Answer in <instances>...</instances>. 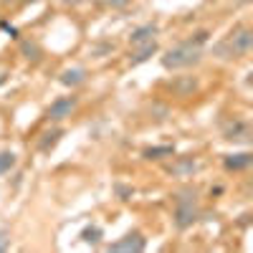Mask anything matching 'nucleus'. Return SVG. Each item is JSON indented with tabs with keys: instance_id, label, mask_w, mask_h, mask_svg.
Listing matches in <instances>:
<instances>
[{
	"instance_id": "obj_9",
	"label": "nucleus",
	"mask_w": 253,
	"mask_h": 253,
	"mask_svg": "<svg viewBox=\"0 0 253 253\" xmlns=\"http://www.w3.org/2000/svg\"><path fill=\"white\" fill-rule=\"evenodd\" d=\"M167 175H172V177H193L198 172V160L195 157H175L172 155V162L165 167Z\"/></svg>"
},
{
	"instance_id": "obj_20",
	"label": "nucleus",
	"mask_w": 253,
	"mask_h": 253,
	"mask_svg": "<svg viewBox=\"0 0 253 253\" xmlns=\"http://www.w3.org/2000/svg\"><path fill=\"white\" fill-rule=\"evenodd\" d=\"M129 3H132V0H107V5H109V8H114V10H122V8L129 5Z\"/></svg>"
},
{
	"instance_id": "obj_21",
	"label": "nucleus",
	"mask_w": 253,
	"mask_h": 253,
	"mask_svg": "<svg viewBox=\"0 0 253 253\" xmlns=\"http://www.w3.org/2000/svg\"><path fill=\"white\" fill-rule=\"evenodd\" d=\"M20 5V0H0V8H15Z\"/></svg>"
},
{
	"instance_id": "obj_12",
	"label": "nucleus",
	"mask_w": 253,
	"mask_h": 253,
	"mask_svg": "<svg viewBox=\"0 0 253 253\" xmlns=\"http://www.w3.org/2000/svg\"><path fill=\"white\" fill-rule=\"evenodd\" d=\"M253 165V155L251 152H236V155H225L223 157V170L225 172H246Z\"/></svg>"
},
{
	"instance_id": "obj_19",
	"label": "nucleus",
	"mask_w": 253,
	"mask_h": 253,
	"mask_svg": "<svg viewBox=\"0 0 253 253\" xmlns=\"http://www.w3.org/2000/svg\"><path fill=\"white\" fill-rule=\"evenodd\" d=\"M117 193H119V200H129L134 195V187H124V185H117Z\"/></svg>"
},
{
	"instance_id": "obj_15",
	"label": "nucleus",
	"mask_w": 253,
	"mask_h": 253,
	"mask_svg": "<svg viewBox=\"0 0 253 253\" xmlns=\"http://www.w3.org/2000/svg\"><path fill=\"white\" fill-rule=\"evenodd\" d=\"M20 53H23V58H26V61L38 63V61H41V56H43V48H41V46L36 43V41L26 38V41H20Z\"/></svg>"
},
{
	"instance_id": "obj_4",
	"label": "nucleus",
	"mask_w": 253,
	"mask_h": 253,
	"mask_svg": "<svg viewBox=\"0 0 253 253\" xmlns=\"http://www.w3.org/2000/svg\"><path fill=\"white\" fill-rule=\"evenodd\" d=\"M79 109V96L69 94V96H58L51 101V107L46 109V119L51 124H58V122H66L69 117H74Z\"/></svg>"
},
{
	"instance_id": "obj_5",
	"label": "nucleus",
	"mask_w": 253,
	"mask_h": 253,
	"mask_svg": "<svg viewBox=\"0 0 253 253\" xmlns=\"http://www.w3.org/2000/svg\"><path fill=\"white\" fill-rule=\"evenodd\" d=\"M167 91L177 99H187V96H195L198 89H200V81L198 76H175L172 81H167Z\"/></svg>"
},
{
	"instance_id": "obj_10",
	"label": "nucleus",
	"mask_w": 253,
	"mask_h": 253,
	"mask_svg": "<svg viewBox=\"0 0 253 253\" xmlns=\"http://www.w3.org/2000/svg\"><path fill=\"white\" fill-rule=\"evenodd\" d=\"M155 53H160V43H157V38L155 41H147V43H139V46H132V53H129V66H139V63L144 61H150Z\"/></svg>"
},
{
	"instance_id": "obj_14",
	"label": "nucleus",
	"mask_w": 253,
	"mask_h": 253,
	"mask_svg": "<svg viewBox=\"0 0 253 253\" xmlns=\"http://www.w3.org/2000/svg\"><path fill=\"white\" fill-rule=\"evenodd\" d=\"M61 134H63L61 126H53L51 132H43V134H41V139H38V150H41V152H51L53 147L58 144Z\"/></svg>"
},
{
	"instance_id": "obj_11",
	"label": "nucleus",
	"mask_w": 253,
	"mask_h": 253,
	"mask_svg": "<svg viewBox=\"0 0 253 253\" xmlns=\"http://www.w3.org/2000/svg\"><path fill=\"white\" fill-rule=\"evenodd\" d=\"M160 33V26L157 23H142L137 28L129 31V36H126V43L129 46H139V43H147V41H155Z\"/></svg>"
},
{
	"instance_id": "obj_13",
	"label": "nucleus",
	"mask_w": 253,
	"mask_h": 253,
	"mask_svg": "<svg viewBox=\"0 0 253 253\" xmlns=\"http://www.w3.org/2000/svg\"><path fill=\"white\" fill-rule=\"evenodd\" d=\"M175 155V147L172 144H155V147H147V150L142 152L144 160H167Z\"/></svg>"
},
{
	"instance_id": "obj_2",
	"label": "nucleus",
	"mask_w": 253,
	"mask_h": 253,
	"mask_svg": "<svg viewBox=\"0 0 253 253\" xmlns=\"http://www.w3.org/2000/svg\"><path fill=\"white\" fill-rule=\"evenodd\" d=\"M200 218V205H198V190L185 187L175 193V208H172V225L177 230L193 228Z\"/></svg>"
},
{
	"instance_id": "obj_6",
	"label": "nucleus",
	"mask_w": 253,
	"mask_h": 253,
	"mask_svg": "<svg viewBox=\"0 0 253 253\" xmlns=\"http://www.w3.org/2000/svg\"><path fill=\"white\" fill-rule=\"evenodd\" d=\"M144 248H147V238L139 230H129V233H124L119 241L109 243V251H119V253H139Z\"/></svg>"
},
{
	"instance_id": "obj_17",
	"label": "nucleus",
	"mask_w": 253,
	"mask_h": 253,
	"mask_svg": "<svg viewBox=\"0 0 253 253\" xmlns=\"http://www.w3.org/2000/svg\"><path fill=\"white\" fill-rule=\"evenodd\" d=\"M101 236H104V233H101L99 225H86V228L81 230V241H84V243H99Z\"/></svg>"
},
{
	"instance_id": "obj_22",
	"label": "nucleus",
	"mask_w": 253,
	"mask_h": 253,
	"mask_svg": "<svg viewBox=\"0 0 253 253\" xmlns=\"http://www.w3.org/2000/svg\"><path fill=\"white\" fill-rule=\"evenodd\" d=\"M66 5H71V8H76V5H84V3H89V0H63Z\"/></svg>"
},
{
	"instance_id": "obj_3",
	"label": "nucleus",
	"mask_w": 253,
	"mask_h": 253,
	"mask_svg": "<svg viewBox=\"0 0 253 253\" xmlns=\"http://www.w3.org/2000/svg\"><path fill=\"white\" fill-rule=\"evenodd\" d=\"M251 48H253V31H251V26L241 23L213 48V53L218 58H246L251 53Z\"/></svg>"
},
{
	"instance_id": "obj_1",
	"label": "nucleus",
	"mask_w": 253,
	"mask_h": 253,
	"mask_svg": "<svg viewBox=\"0 0 253 253\" xmlns=\"http://www.w3.org/2000/svg\"><path fill=\"white\" fill-rule=\"evenodd\" d=\"M203 53H205L203 46H198L190 38H185V41H180V43H175L172 48H167L160 56V63L167 71H187V69L198 66V63L203 61Z\"/></svg>"
},
{
	"instance_id": "obj_23",
	"label": "nucleus",
	"mask_w": 253,
	"mask_h": 253,
	"mask_svg": "<svg viewBox=\"0 0 253 253\" xmlns=\"http://www.w3.org/2000/svg\"><path fill=\"white\" fill-rule=\"evenodd\" d=\"M36 3H41V0H20V5H36Z\"/></svg>"
},
{
	"instance_id": "obj_18",
	"label": "nucleus",
	"mask_w": 253,
	"mask_h": 253,
	"mask_svg": "<svg viewBox=\"0 0 253 253\" xmlns=\"http://www.w3.org/2000/svg\"><path fill=\"white\" fill-rule=\"evenodd\" d=\"M10 248V233H8V230H3V228H0V253H3V251H8Z\"/></svg>"
},
{
	"instance_id": "obj_16",
	"label": "nucleus",
	"mask_w": 253,
	"mask_h": 253,
	"mask_svg": "<svg viewBox=\"0 0 253 253\" xmlns=\"http://www.w3.org/2000/svg\"><path fill=\"white\" fill-rule=\"evenodd\" d=\"M15 165H18V155L13 150H0V177L15 170Z\"/></svg>"
},
{
	"instance_id": "obj_8",
	"label": "nucleus",
	"mask_w": 253,
	"mask_h": 253,
	"mask_svg": "<svg viewBox=\"0 0 253 253\" xmlns=\"http://www.w3.org/2000/svg\"><path fill=\"white\" fill-rule=\"evenodd\" d=\"M86 79H89V71L84 66H66L58 74V84H61V86H66L69 91H76L79 86H84Z\"/></svg>"
},
{
	"instance_id": "obj_7",
	"label": "nucleus",
	"mask_w": 253,
	"mask_h": 253,
	"mask_svg": "<svg viewBox=\"0 0 253 253\" xmlns=\"http://www.w3.org/2000/svg\"><path fill=\"white\" fill-rule=\"evenodd\" d=\"M223 139L225 142H233V144H248L251 142V124L243 119H233L225 124L223 129Z\"/></svg>"
}]
</instances>
